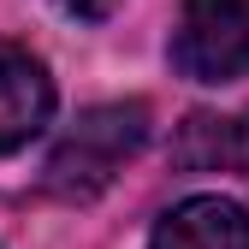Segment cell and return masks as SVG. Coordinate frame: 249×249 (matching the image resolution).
<instances>
[{
  "instance_id": "cell-1",
  "label": "cell",
  "mask_w": 249,
  "mask_h": 249,
  "mask_svg": "<svg viewBox=\"0 0 249 249\" xmlns=\"http://www.w3.org/2000/svg\"><path fill=\"white\" fill-rule=\"evenodd\" d=\"M142 142H148V107L142 101H101V107L77 113V124L53 142L48 166H42L48 196H59V202H95L107 184L142 154Z\"/></svg>"
},
{
  "instance_id": "cell-2",
  "label": "cell",
  "mask_w": 249,
  "mask_h": 249,
  "mask_svg": "<svg viewBox=\"0 0 249 249\" xmlns=\"http://www.w3.org/2000/svg\"><path fill=\"white\" fill-rule=\"evenodd\" d=\"M166 53L172 71L190 83L249 77V0H184Z\"/></svg>"
},
{
  "instance_id": "cell-3",
  "label": "cell",
  "mask_w": 249,
  "mask_h": 249,
  "mask_svg": "<svg viewBox=\"0 0 249 249\" xmlns=\"http://www.w3.org/2000/svg\"><path fill=\"white\" fill-rule=\"evenodd\" d=\"M53 101L59 89L48 66L18 42H0V154H18L36 142L53 124Z\"/></svg>"
},
{
  "instance_id": "cell-4",
  "label": "cell",
  "mask_w": 249,
  "mask_h": 249,
  "mask_svg": "<svg viewBox=\"0 0 249 249\" xmlns=\"http://www.w3.org/2000/svg\"><path fill=\"white\" fill-rule=\"evenodd\" d=\"M148 249H249V208L231 196H184L154 220Z\"/></svg>"
},
{
  "instance_id": "cell-5",
  "label": "cell",
  "mask_w": 249,
  "mask_h": 249,
  "mask_svg": "<svg viewBox=\"0 0 249 249\" xmlns=\"http://www.w3.org/2000/svg\"><path fill=\"white\" fill-rule=\"evenodd\" d=\"M53 6H59V12H71V18H83V24H101V18L119 6V0H53Z\"/></svg>"
}]
</instances>
